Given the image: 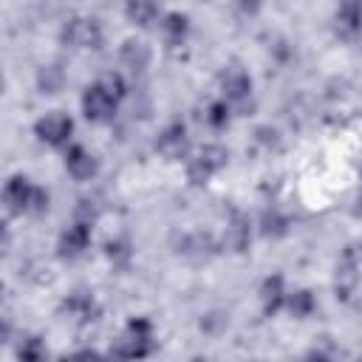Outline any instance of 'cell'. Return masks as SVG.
<instances>
[{
    "label": "cell",
    "instance_id": "obj_3",
    "mask_svg": "<svg viewBox=\"0 0 362 362\" xmlns=\"http://www.w3.org/2000/svg\"><path fill=\"white\" fill-rule=\"evenodd\" d=\"M62 42L71 48H99L102 45V28L93 17H74L62 28Z\"/></svg>",
    "mask_w": 362,
    "mask_h": 362
},
{
    "label": "cell",
    "instance_id": "obj_20",
    "mask_svg": "<svg viewBox=\"0 0 362 362\" xmlns=\"http://www.w3.org/2000/svg\"><path fill=\"white\" fill-rule=\"evenodd\" d=\"M286 305H288V311L297 317V320H303V317H308L311 311H314V294L308 291V288H303V291H294V294H286Z\"/></svg>",
    "mask_w": 362,
    "mask_h": 362
},
{
    "label": "cell",
    "instance_id": "obj_10",
    "mask_svg": "<svg viewBox=\"0 0 362 362\" xmlns=\"http://www.w3.org/2000/svg\"><path fill=\"white\" fill-rule=\"evenodd\" d=\"M223 240L232 252H246L249 243H252V223L249 218L240 212V209H232L229 212V221H226V232H223Z\"/></svg>",
    "mask_w": 362,
    "mask_h": 362
},
{
    "label": "cell",
    "instance_id": "obj_22",
    "mask_svg": "<svg viewBox=\"0 0 362 362\" xmlns=\"http://www.w3.org/2000/svg\"><path fill=\"white\" fill-rule=\"evenodd\" d=\"M96 85L102 88V90H107L113 99H122L124 96V79H122V74H116V71H105L99 79H96Z\"/></svg>",
    "mask_w": 362,
    "mask_h": 362
},
{
    "label": "cell",
    "instance_id": "obj_7",
    "mask_svg": "<svg viewBox=\"0 0 362 362\" xmlns=\"http://www.w3.org/2000/svg\"><path fill=\"white\" fill-rule=\"evenodd\" d=\"M359 260H362V243H351L342 257H339V266H337V297L339 300H348L354 286H356V269H359Z\"/></svg>",
    "mask_w": 362,
    "mask_h": 362
},
{
    "label": "cell",
    "instance_id": "obj_1",
    "mask_svg": "<svg viewBox=\"0 0 362 362\" xmlns=\"http://www.w3.org/2000/svg\"><path fill=\"white\" fill-rule=\"evenodd\" d=\"M153 351V325H150V320H130L127 322V328H124V334L116 339V345H113V356H119V359H139V356H147Z\"/></svg>",
    "mask_w": 362,
    "mask_h": 362
},
{
    "label": "cell",
    "instance_id": "obj_24",
    "mask_svg": "<svg viewBox=\"0 0 362 362\" xmlns=\"http://www.w3.org/2000/svg\"><path fill=\"white\" fill-rule=\"evenodd\" d=\"M17 356L20 359H42L45 356V345L40 342V337H25L17 348Z\"/></svg>",
    "mask_w": 362,
    "mask_h": 362
},
{
    "label": "cell",
    "instance_id": "obj_25",
    "mask_svg": "<svg viewBox=\"0 0 362 362\" xmlns=\"http://www.w3.org/2000/svg\"><path fill=\"white\" fill-rule=\"evenodd\" d=\"M45 209H48V192H45L42 187H34V189H31V198H28V212L42 215Z\"/></svg>",
    "mask_w": 362,
    "mask_h": 362
},
{
    "label": "cell",
    "instance_id": "obj_5",
    "mask_svg": "<svg viewBox=\"0 0 362 362\" xmlns=\"http://www.w3.org/2000/svg\"><path fill=\"white\" fill-rule=\"evenodd\" d=\"M116 102H119V99H113L107 90H102L99 85H90V88H85V93H82V113H85L88 122L102 124V122H110V119H113Z\"/></svg>",
    "mask_w": 362,
    "mask_h": 362
},
{
    "label": "cell",
    "instance_id": "obj_23",
    "mask_svg": "<svg viewBox=\"0 0 362 362\" xmlns=\"http://www.w3.org/2000/svg\"><path fill=\"white\" fill-rule=\"evenodd\" d=\"M204 122L209 124V127H223L226 122H229V107H226V102H209L206 105V110H204Z\"/></svg>",
    "mask_w": 362,
    "mask_h": 362
},
{
    "label": "cell",
    "instance_id": "obj_19",
    "mask_svg": "<svg viewBox=\"0 0 362 362\" xmlns=\"http://www.w3.org/2000/svg\"><path fill=\"white\" fill-rule=\"evenodd\" d=\"M260 232H263L266 238H283V235L288 232L286 215H280L277 209H266L263 218H260Z\"/></svg>",
    "mask_w": 362,
    "mask_h": 362
},
{
    "label": "cell",
    "instance_id": "obj_17",
    "mask_svg": "<svg viewBox=\"0 0 362 362\" xmlns=\"http://www.w3.org/2000/svg\"><path fill=\"white\" fill-rule=\"evenodd\" d=\"M124 14L133 25L147 28L158 14V0H124Z\"/></svg>",
    "mask_w": 362,
    "mask_h": 362
},
{
    "label": "cell",
    "instance_id": "obj_16",
    "mask_svg": "<svg viewBox=\"0 0 362 362\" xmlns=\"http://www.w3.org/2000/svg\"><path fill=\"white\" fill-rule=\"evenodd\" d=\"M260 303H263V314H274L283 303H286V286L280 274H272L263 280L260 286Z\"/></svg>",
    "mask_w": 362,
    "mask_h": 362
},
{
    "label": "cell",
    "instance_id": "obj_26",
    "mask_svg": "<svg viewBox=\"0 0 362 362\" xmlns=\"http://www.w3.org/2000/svg\"><path fill=\"white\" fill-rule=\"evenodd\" d=\"M232 6H235L238 14H243V17H255V14L260 11L263 0H232Z\"/></svg>",
    "mask_w": 362,
    "mask_h": 362
},
{
    "label": "cell",
    "instance_id": "obj_12",
    "mask_svg": "<svg viewBox=\"0 0 362 362\" xmlns=\"http://www.w3.org/2000/svg\"><path fill=\"white\" fill-rule=\"evenodd\" d=\"M31 184L25 175H14L8 178L6 189H3V204H6V212L8 215H23L28 212V198H31Z\"/></svg>",
    "mask_w": 362,
    "mask_h": 362
},
{
    "label": "cell",
    "instance_id": "obj_15",
    "mask_svg": "<svg viewBox=\"0 0 362 362\" xmlns=\"http://www.w3.org/2000/svg\"><path fill=\"white\" fill-rule=\"evenodd\" d=\"M119 59H122L124 68H130L133 74H139V71H144L150 65V48L141 40H127L122 45V51H119Z\"/></svg>",
    "mask_w": 362,
    "mask_h": 362
},
{
    "label": "cell",
    "instance_id": "obj_6",
    "mask_svg": "<svg viewBox=\"0 0 362 362\" xmlns=\"http://www.w3.org/2000/svg\"><path fill=\"white\" fill-rule=\"evenodd\" d=\"M71 130H74L71 116H65V113H59V110L45 113V116L34 124V133L40 136V141H45V144H51V147L65 144V141L71 139Z\"/></svg>",
    "mask_w": 362,
    "mask_h": 362
},
{
    "label": "cell",
    "instance_id": "obj_28",
    "mask_svg": "<svg viewBox=\"0 0 362 362\" xmlns=\"http://www.w3.org/2000/svg\"><path fill=\"white\" fill-rule=\"evenodd\" d=\"M257 141L266 144V147H280V139L272 127H257Z\"/></svg>",
    "mask_w": 362,
    "mask_h": 362
},
{
    "label": "cell",
    "instance_id": "obj_2",
    "mask_svg": "<svg viewBox=\"0 0 362 362\" xmlns=\"http://www.w3.org/2000/svg\"><path fill=\"white\" fill-rule=\"evenodd\" d=\"M226 161H229V153H226L221 144H206V147H201L198 156L187 164V181H189L192 187H201V184H206L218 170H223Z\"/></svg>",
    "mask_w": 362,
    "mask_h": 362
},
{
    "label": "cell",
    "instance_id": "obj_27",
    "mask_svg": "<svg viewBox=\"0 0 362 362\" xmlns=\"http://www.w3.org/2000/svg\"><path fill=\"white\" fill-rule=\"evenodd\" d=\"M107 257H110V260H127V257H130V249H127V243H124V240H116V243H110V246H107Z\"/></svg>",
    "mask_w": 362,
    "mask_h": 362
},
{
    "label": "cell",
    "instance_id": "obj_13",
    "mask_svg": "<svg viewBox=\"0 0 362 362\" xmlns=\"http://www.w3.org/2000/svg\"><path fill=\"white\" fill-rule=\"evenodd\" d=\"M334 20H337V34L342 40H354L362 31V0H342Z\"/></svg>",
    "mask_w": 362,
    "mask_h": 362
},
{
    "label": "cell",
    "instance_id": "obj_21",
    "mask_svg": "<svg viewBox=\"0 0 362 362\" xmlns=\"http://www.w3.org/2000/svg\"><path fill=\"white\" fill-rule=\"evenodd\" d=\"M37 82H40V90L42 93H57L62 88V82H65V74H62L59 65H45V68H40Z\"/></svg>",
    "mask_w": 362,
    "mask_h": 362
},
{
    "label": "cell",
    "instance_id": "obj_8",
    "mask_svg": "<svg viewBox=\"0 0 362 362\" xmlns=\"http://www.w3.org/2000/svg\"><path fill=\"white\" fill-rule=\"evenodd\" d=\"M156 150L167 158V161H178L187 156L189 150V136H187V127L181 122H173L167 124L161 133H158V141H156Z\"/></svg>",
    "mask_w": 362,
    "mask_h": 362
},
{
    "label": "cell",
    "instance_id": "obj_18",
    "mask_svg": "<svg viewBox=\"0 0 362 362\" xmlns=\"http://www.w3.org/2000/svg\"><path fill=\"white\" fill-rule=\"evenodd\" d=\"M161 31H164V37H167L170 45H181L184 37H187V31H189V20L184 14H178V11H170L161 20Z\"/></svg>",
    "mask_w": 362,
    "mask_h": 362
},
{
    "label": "cell",
    "instance_id": "obj_11",
    "mask_svg": "<svg viewBox=\"0 0 362 362\" xmlns=\"http://www.w3.org/2000/svg\"><path fill=\"white\" fill-rule=\"evenodd\" d=\"M59 311L65 314V320L79 322V325H88V322H93V320L99 317V305H96V300H93L90 294H85V291L71 294V297L62 303Z\"/></svg>",
    "mask_w": 362,
    "mask_h": 362
},
{
    "label": "cell",
    "instance_id": "obj_14",
    "mask_svg": "<svg viewBox=\"0 0 362 362\" xmlns=\"http://www.w3.org/2000/svg\"><path fill=\"white\" fill-rule=\"evenodd\" d=\"M65 170L76 178V181H88L96 175V158L85 150V147H71L65 153Z\"/></svg>",
    "mask_w": 362,
    "mask_h": 362
},
{
    "label": "cell",
    "instance_id": "obj_9",
    "mask_svg": "<svg viewBox=\"0 0 362 362\" xmlns=\"http://www.w3.org/2000/svg\"><path fill=\"white\" fill-rule=\"evenodd\" d=\"M88 243H90V223H85V221H76V223H71L62 235H59V243H57V255L59 257H79L85 249H88Z\"/></svg>",
    "mask_w": 362,
    "mask_h": 362
},
{
    "label": "cell",
    "instance_id": "obj_4",
    "mask_svg": "<svg viewBox=\"0 0 362 362\" xmlns=\"http://www.w3.org/2000/svg\"><path fill=\"white\" fill-rule=\"evenodd\" d=\"M221 90H223L226 102L246 107V102H249V96H252V79H249V74H246L238 62H232V65H226L223 74H221Z\"/></svg>",
    "mask_w": 362,
    "mask_h": 362
}]
</instances>
